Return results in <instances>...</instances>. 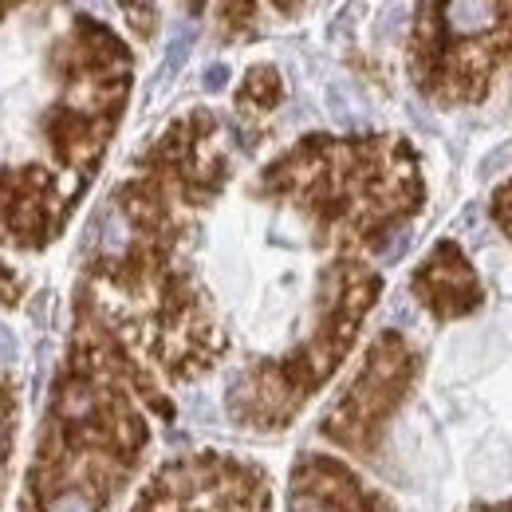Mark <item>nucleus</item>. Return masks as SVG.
I'll use <instances>...</instances> for the list:
<instances>
[{
	"label": "nucleus",
	"instance_id": "nucleus-17",
	"mask_svg": "<svg viewBox=\"0 0 512 512\" xmlns=\"http://www.w3.org/2000/svg\"><path fill=\"white\" fill-rule=\"evenodd\" d=\"M16 4H20V0H0V16H4L8 8H16Z\"/></svg>",
	"mask_w": 512,
	"mask_h": 512
},
{
	"label": "nucleus",
	"instance_id": "nucleus-2",
	"mask_svg": "<svg viewBox=\"0 0 512 512\" xmlns=\"http://www.w3.org/2000/svg\"><path fill=\"white\" fill-rule=\"evenodd\" d=\"M260 193L292 201L316 241L339 249H383L422 209V174L410 142L312 134L260 174Z\"/></svg>",
	"mask_w": 512,
	"mask_h": 512
},
{
	"label": "nucleus",
	"instance_id": "nucleus-13",
	"mask_svg": "<svg viewBox=\"0 0 512 512\" xmlns=\"http://www.w3.org/2000/svg\"><path fill=\"white\" fill-rule=\"evenodd\" d=\"M123 4V12H127L130 28L142 36V40H150L154 36V24H158V4L154 0H119Z\"/></svg>",
	"mask_w": 512,
	"mask_h": 512
},
{
	"label": "nucleus",
	"instance_id": "nucleus-5",
	"mask_svg": "<svg viewBox=\"0 0 512 512\" xmlns=\"http://www.w3.org/2000/svg\"><path fill=\"white\" fill-rule=\"evenodd\" d=\"M56 64H60V99L52 103L44 130L60 166L91 178L123 119L130 56L103 24L79 16Z\"/></svg>",
	"mask_w": 512,
	"mask_h": 512
},
{
	"label": "nucleus",
	"instance_id": "nucleus-8",
	"mask_svg": "<svg viewBox=\"0 0 512 512\" xmlns=\"http://www.w3.org/2000/svg\"><path fill=\"white\" fill-rule=\"evenodd\" d=\"M288 509L292 512H398L379 489H367L363 477L320 453H304L292 469L288 485Z\"/></svg>",
	"mask_w": 512,
	"mask_h": 512
},
{
	"label": "nucleus",
	"instance_id": "nucleus-10",
	"mask_svg": "<svg viewBox=\"0 0 512 512\" xmlns=\"http://www.w3.org/2000/svg\"><path fill=\"white\" fill-rule=\"evenodd\" d=\"M414 296L434 320H461L473 316L485 304L481 276L473 272L469 256L457 249V241H438L430 256L414 272Z\"/></svg>",
	"mask_w": 512,
	"mask_h": 512
},
{
	"label": "nucleus",
	"instance_id": "nucleus-12",
	"mask_svg": "<svg viewBox=\"0 0 512 512\" xmlns=\"http://www.w3.org/2000/svg\"><path fill=\"white\" fill-rule=\"evenodd\" d=\"M217 20H221V32L229 40H241L256 28V4L253 0H221Z\"/></svg>",
	"mask_w": 512,
	"mask_h": 512
},
{
	"label": "nucleus",
	"instance_id": "nucleus-11",
	"mask_svg": "<svg viewBox=\"0 0 512 512\" xmlns=\"http://www.w3.org/2000/svg\"><path fill=\"white\" fill-rule=\"evenodd\" d=\"M280 95H284V87H280L276 67H253L237 91V107L249 115H268V111H276Z\"/></svg>",
	"mask_w": 512,
	"mask_h": 512
},
{
	"label": "nucleus",
	"instance_id": "nucleus-1",
	"mask_svg": "<svg viewBox=\"0 0 512 512\" xmlns=\"http://www.w3.org/2000/svg\"><path fill=\"white\" fill-rule=\"evenodd\" d=\"M138 402L174 414L111 323L83 304L28 481L32 512H103L115 501L150 446Z\"/></svg>",
	"mask_w": 512,
	"mask_h": 512
},
{
	"label": "nucleus",
	"instance_id": "nucleus-3",
	"mask_svg": "<svg viewBox=\"0 0 512 512\" xmlns=\"http://www.w3.org/2000/svg\"><path fill=\"white\" fill-rule=\"evenodd\" d=\"M383 292L379 272L359 260H335L320 280L312 335L284 359L256 363L229 390V414L249 430H284L351 351L359 323Z\"/></svg>",
	"mask_w": 512,
	"mask_h": 512
},
{
	"label": "nucleus",
	"instance_id": "nucleus-4",
	"mask_svg": "<svg viewBox=\"0 0 512 512\" xmlns=\"http://www.w3.org/2000/svg\"><path fill=\"white\" fill-rule=\"evenodd\" d=\"M512 56V0H422L410 40V71L442 107L481 103Z\"/></svg>",
	"mask_w": 512,
	"mask_h": 512
},
{
	"label": "nucleus",
	"instance_id": "nucleus-7",
	"mask_svg": "<svg viewBox=\"0 0 512 512\" xmlns=\"http://www.w3.org/2000/svg\"><path fill=\"white\" fill-rule=\"evenodd\" d=\"M134 512H272V485L245 457L197 453L162 465Z\"/></svg>",
	"mask_w": 512,
	"mask_h": 512
},
{
	"label": "nucleus",
	"instance_id": "nucleus-14",
	"mask_svg": "<svg viewBox=\"0 0 512 512\" xmlns=\"http://www.w3.org/2000/svg\"><path fill=\"white\" fill-rule=\"evenodd\" d=\"M493 221L505 229V237L512 241V178L493 193Z\"/></svg>",
	"mask_w": 512,
	"mask_h": 512
},
{
	"label": "nucleus",
	"instance_id": "nucleus-15",
	"mask_svg": "<svg viewBox=\"0 0 512 512\" xmlns=\"http://www.w3.org/2000/svg\"><path fill=\"white\" fill-rule=\"evenodd\" d=\"M0 300H4V304H16V300H20V280H16L12 268H4V264H0Z\"/></svg>",
	"mask_w": 512,
	"mask_h": 512
},
{
	"label": "nucleus",
	"instance_id": "nucleus-9",
	"mask_svg": "<svg viewBox=\"0 0 512 512\" xmlns=\"http://www.w3.org/2000/svg\"><path fill=\"white\" fill-rule=\"evenodd\" d=\"M56 213V182L28 166V170H0V245L40 249L48 245Z\"/></svg>",
	"mask_w": 512,
	"mask_h": 512
},
{
	"label": "nucleus",
	"instance_id": "nucleus-6",
	"mask_svg": "<svg viewBox=\"0 0 512 512\" xmlns=\"http://www.w3.org/2000/svg\"><path fill=\"white\" fill-rule=\"evenodd\" d=\"M418 375H422V355L398 331H383L371 343L355 379L323 414L320 434L355 457H375L390 418L414 390Z\"/></svg>",
	"mask_w": 512,
	"mask_h": 512
},
{
	"label": "nucleus",
	"instance_id": "nucleus-16",
	"mask_svg": "<svg viewBox=\"0 0 512 512\" xmlns=\"http://www.w3.org/2000/svg\"><path fill=\"white\" fill-rule=\"evenodd\" d=\"M469 512H512V497L509 501H477Z\"/></svg>",
	"mask_w": 512,
	"mask_h": 512
},
{
	"label": "nucleus",
	"instance_id": "nucleus-18",
	"mask_svg": "<svg viewBox=\"0 0 512 512\" xmlns=\"http://www.w3.org/2000/svg\"><path fill=\"white\" fill-rule=\"evenodd\" d=\"M276 4H280V8H296L300 0H276Z\"/></svg>",
	"mask_w": 512,
	"mask_h": 512
}]
</instances>
